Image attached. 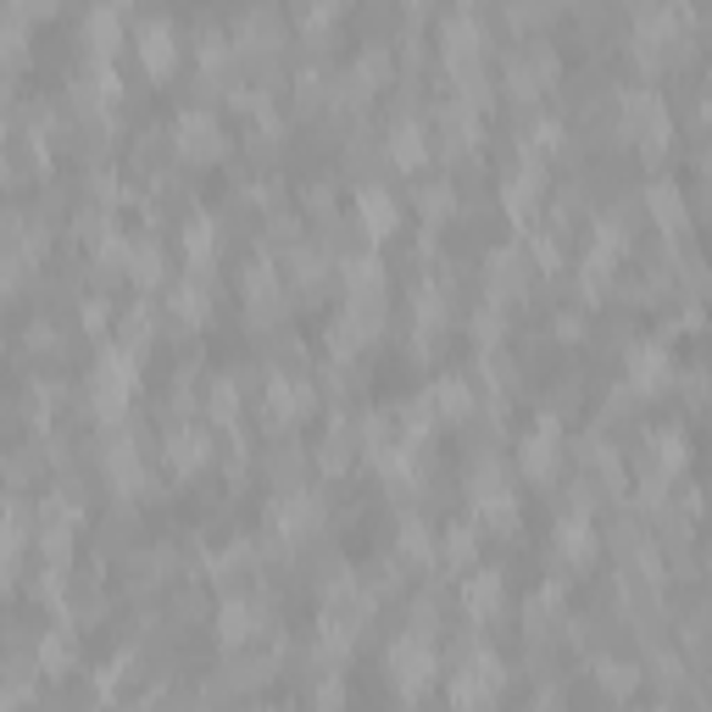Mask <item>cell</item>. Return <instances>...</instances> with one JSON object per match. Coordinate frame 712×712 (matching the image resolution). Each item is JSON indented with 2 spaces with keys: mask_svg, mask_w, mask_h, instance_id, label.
<instances>
[{
  "mask_svg": "<svg viewBox=\"0 0 712 712\" xmlns=\"http://www.w3.org/2000/svg\"><path fill=\"white\" fill-rule=\"evenodd\" d=\"M173 145H179V156H184V162H217V156L228 151L223 118H217L206 101L179 106V118H173Z\"/></svg>",
  "mask_w": 712,
  "mask_h": 712,
  "instance_id": "cell-1",
  "label": "cell"
},
{
  "mask_svg": "<svg viewBox=\"0 0 712 712\" xmlns=\"http://www.w3.org/2000/svg\"><path fill=\"white\" fill-rule=\"evenodd\" d=\"M179 23L173 18H140L134 23V57H140V68L151 73V79H167V73H179Z\"/></svg>",
  "mask_w": 712,
  "mask_h": 712,
  "instance_id": "cell-2",
  "label": "cell"
},
{
  "mask_svg": "<svg viewBox=\"0 0 712 712\" xmlns=\"http://www.w3.org/2000/svg\"><path fill=\"white\" fill-rule=\"evenodd\" d=\"M668 379H673V363H668V350H662L657 339H640V345L623 356V390H629V396H657Z\"/></svg>",
  "mask_w": 712,
  "mask_h": 712,
  "instance_id": "cell-3",
  "label": "cell"
},
{
  "mask_svg": "<svg viewBox=\"0 0 712 712\" xmlns=\"http://www.w3.org/2000/svg\"><path fill=\"white\" fill-rule=\"evenodd\" d=\"M390 679L407 690V695H418L429 679H435V651H429V640L424 634H401V640H390Z\"/></svg>",
  "mask_w": 712,
  "mask_h": 712,
  "instance_id": "cell-4",
  "label": "cell"
},
{
  "mask_svg": "<svg viewBox=\"0 0 712 712\" xmlns=\"http://www.w3.org/2000/svg\"><path fill=\"white\" fill-rule=\"evenodd\" d=\"M356 223H363L374 240H385V234L401 223V206H396V195H390L379 179H368L363 190H356Z\"/></svg>",
  "mask_w": 712,
  "mask_h": 712,
  "instance_id": "cell-5",
  "label": "cell"
},
{
  "mask_svg": "<svg viewBox=\"0 0 712 712\" xmlns=\"http://www.w3.org/2000/svg\"><path fill=\"white\" fill-rule=\"evenodd\" d=\"M645 206H651V223H657L662 234H684V228H690V212H684V195H679L673 179H651Z\"/></svg>",
  "mask_w": 712,
  "mask_h": 712,
  "instance_id": "cell-6",
  "label": "cell"
},
{
  "mask_svg": "<svg viewBox=\"0 0 712 712\" xmlns=\"http://www.w3.org/2000/svg\"><path fill=\"white\" fill-rule=\"evenodd\" d=\"M79 34H84V51L90 57H112L123 45V12L118 7H95V12H84Z\"/></svg>",
  "mask_w": 712,
  "mask_h": 712,
  "instance_id": "cell-7",
  "label": "cell"
},
{
  "mask_svg": "<svg viewBox=\"0 0 712 712\" xmlns=\"http://www.w3.org/2000/svg\"><path fill=\"white\" fill-rule=\"evenodd\" d=\"M518 462H523V474L551 479V468H557V424H551V418H540V429H529V435H523Z\"/></svg>",
  "mask_w": 712,
  "mask_h": 712,
  "instance_id": "cell-8",
  "label": "cell"
},
{
  "mask_svg": "<svg viewBox=\"0 0 712 712\" xmlns=\"http://www.w3.org/2000/svg\"><path fill=\"white\" fill-rule=\"evenodd\" d=\"M73 657H79V640H73V623L62 618V623H51V629L40 634L34 662H40V673H68V668H73Z\"/></svg>",
  "mask_w": 712,
  "mask_h": 712,
  "instance_id": "cell-9",
  "label": "cell"
},
{
  "mask_svg": "<svg viewBox=\"0 0 712 712\" xmlns=\"http://www.w3.org/2000/svg\"><path fill=\"white\" fill-rule=\"evenodd\" d=\"M206 457H212V435H206V429L190 424V429H173V435H167V462H173L179 474L201 468Z\"/></svg>",
  "mask_w": 712,
  "mask_h": 712,
  "instance_id": "cell-10",
  "label": "cell"
},
{
  "mask_svg": "<svg viewBox=\"0 0 712 712\" xmlns=\"http://www.w3.org/2000/svg\"><path fill=\"white\" fill-rule=\"evenodd\" d=\"M557 551H562V562H573V568H584V562L596 557V529H590L584 512L557 523Z\"/></svg>",
  "mask_w": 712,
  "mask_h": 712,
  "instance_id": "cell-11",
  "label": "cell"
},
{
  "mask_svg": "<svg viewBox=\"0 0 712 712\" xmlns=\"http://www.w3.org/2000/svg\"><path fill=\"white\" fill-rule=\"evenodd\" d=\"M129 278L140 284V289H156L162 278H167V251L145 234V240H134V256H129Z\"/></svg>",
  "mask_w": 712,
  "mask_h": 712,
  "instance_id": "cell-12",
  "label": "cell"
},
{
  "mask_svg": "<svg viewBox=\"0 0 712 712\" xmlns=\"http://www.w3.org/2000/svg\"><path fill=\"white\" fill-rule=\"evenodd\" d=\"M462 601H468V612H474V618H490V612L501 607V573H496V568H479V573L468 579Z\"/></svg>",
  "mask_w": 712,
  "mask_h": 712,
  "instance_id": "cell-13",
  "label": "cell"
},
{
  "mask_svg": "<svg viewBox=\"0 0 712 712\" xmlns=\"http://www.w3.org/2000/svg\"><path fill=\"white\" fill-rule=\"evenodd\" d=\"M435 407H440L446 418H474V385H468L462 374H446V379L435 385Z\"/></svg>",
  "mask_w": 712,
  "mask_h": 712,
  "instance_id": "cell-14",
  "label": "cell"
},
{
  "mask_svg": "<svg viewBox=\"0 0 712 712\" xmlns=\"http://www.w3.org/2000/svg\"><path fill=\"white\" fill-rule=\"evenodd\" d=\"M474 551H479V529H474V523H457V529H446V540H440V557H446L451 568H468V562H474Z\"/></svg>",
  "mask_w": 712,
  "mask_h": 712,
  "instance_id": "cell-15",
  "label": "cell"
},
{
  "mask_svg": "<svg viewBox=\"0 0 712 712\" xmlns=\"http://www.w3.org/2000/svg\"><path fill=\"white\" fill-rule=\"evenodd\" d=\"M596 679H601L612 695H629V690L640 684V668H634V662H618V657H607V662L596 668Z\"/></svg>",
  "mask_w": 712,
  "mask_h": 712,
  "instance_id": "cell-16",
  "label": "cell"
},
{
  "mask_svg": "<svg viewBox=\"0 0 712 712\" xmlns=\"http://www.w3.org/2000/svg\"><path fill=\"white\" fill-rule=\"evenodd\" d=\"M106 312H112L106 295H90V301L79 306V323H84V328H106Z\"/></svg>",
  "mask_w": 712,
  "mask_h": 712,
  "instance_id": "cell-17",
  "label": "cell"
},
{
  "mask_svg": "<svg viewBox=\"0 0 712 712\" xmlns=\"http://www.w3.org/2000/svg\"><path fill=\"white\" fill-rule=\"evenodd\" d=\"M474 334H479V339H501V312H496V306H479Z\"/></svg>",
  "mask_w": 712,
  "mask_h": 712,
  "instance_id": "cell-18",
  "label": "cell"
}]
</instances>
